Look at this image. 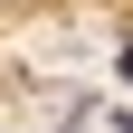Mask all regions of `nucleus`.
Segmentation results:
<instances>
[{
  "instance_id": "f257e3e1",
  "label": "nucleus",
  "mask_w": 133,
  "mask_h": 133,
  "mask_svg": "<svg viewBox=\"0 0 133 133\" xmlns=\"http://www.w3.org/2000/svg\"><path fill=\"white\" fill-rule=\"evenodd\" d=\"M124 76H133V48H124Z\"/></svg>"
}]
</instances>
